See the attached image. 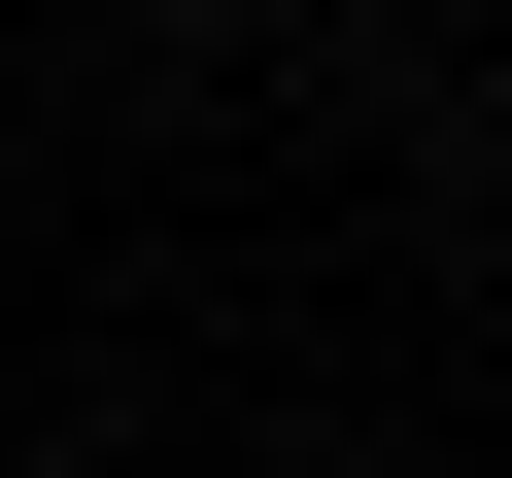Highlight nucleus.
Instances as JSON below:
<instances>
[{
    "instance_id": "1",
    "label": "nucleus",
    "mask_w": 512,
    "mask_h": 478,
    "mask_svg": "<svg viewBox=\"0 0 512 478\" xmlns=\"http://www.w3.org/2000/svg\"><path fill=\"white\" fill-rule=\"evenodd\" d=\"M103 35H205V0H103Z\"/></svg>"
}]
</instances>
